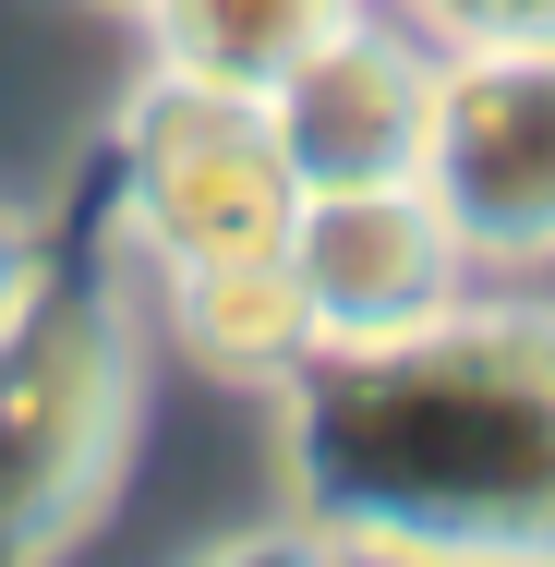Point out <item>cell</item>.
Instances as JSON below:
<instances>
[{"label": "cell", "mask_w": 555, "mask_h": 567, "mask_svg": "<svg viewBox=\"0 0 555 567\" xmlns=\"http://www.w3.org/2000/svg\"><path fill=\"white\" fill-rule=\"evenodd\" d=\"M278 471L315 544L555 556V315H423L278 374Z\"/></svg>", "instance_id": "1"}, {"label": "cell", "mask_w": 555, "mask_h": 567, "mask_svg": "<svg viewBox=\"0 0 555 567\" xmlns=\"http://www.w3.org/2000/svg\"><path fill=\"white\" fill-rule=\"evenodd\" d=\"M145 435L133 315L85 278H24L0 302V567L73 556L110 519Z\"/></svg>", "instance_id": "2"}, {"label": "cell", "mask_w": 555, "mask_h": 567, "mask_svg": "<svg viewBox=\"0 0 555 567\" xmlns=\"http://www.w3.org/2000/svg\"><path fill=\"white\" fill-rule=\"evenodd\" d=\"M121 229L157 254V266H206V254H278L290 229V157L266 110L241 85H206V73H145L121 97Z\"/></svg>", "instance_id": "3"}, {"label": "cell", "mask_w": 555, "mask_h": 567, "mask_svg": "<svg viewBox=\"0 0 555 567\" xmlns=\"http://www.w3.org/2000/svg\"><path fill=\"white\" fill-rule=\"evenodd\" d=\"M423 194L459 266H555V37L435 61Z\"/></svg>", "instance_id": "4"}, {"label": "cell", "mask_w": 555, "mask_h": 567, "mask_svg": "<svg viewBox=\"0 0 555 567\" xmlns=\"http://www.w3.org/2000/svg\"><path fill=\"white\" fill-rule=\"evenodd\" d=\"M278 266H290V290H302L315 350L399 339V327H423V315L459 302V241H446L423 169H411V182H327V194H290Z\"/></svg>", "instance_id": "5"}, {"label": "cell", "mask_w": 555, "mask_h": 567, "mask_svg": "<svg viewBox=\"0 0 555 567\" xmlns=\"http://www.w3.org/2000/svg\"><path fill=\"white\" fill-rule=\"evenodd\" d=\"M254 110H266V133H278V157H290L302 194H327V182H411L423 169V121H435V61L411 37H387V24L350 12Z\"/></svg>", "instance_id": "6"}, {"label": "cell", "mask_w": 555, "mask_h": 567, "mask_svg": "<svg viewBox=\"0 0 555 567\" xmlns=\"http://www.w3.org/2000/svg\"><path fill=\"white\" fill-rule=\"evenodd\" d=\"M157 278H169V327H182V350H194L206 374H229V386H278V374L315 350L302 290H290L278 254H206V266H157Z\"/></svg>", "instance_id": "7"}, {"label": "cell", "mask_w": 555, "mask_h": 567, "mask_svg": "<svg viewBox=\"0 0 555 567\" xmlns=\"http://www.w3.org/2000/svg\"><path fill=\"white\" fill-rule=\"evenodd\" d=\"M145 12V37H157V61L169 73H206V85H241V97H266L315 37H338L362 0H133Z\"/></svg>", "instance_id": "8"}, {"label": "cell", "mask_w": 555, "mask_h": 567, "mask_svg": "<svg viewBox=\"0 0 555 567\" xmlns=\"http://www.w3.org/2000/svg\"><path fill=\"white\" fill-rule=\"evenodd\" d=\"M446 49H507V37H555V0H411Z\"/></svg>", "instance_id": "9"}, {"label": "cell", "mask_w": 555, "mask_h": 567, "mask_svg": "<svg viewBox=\"0 0 555 567\" xmlns=\"http://www.w3.org/2000/svg\"><path fill=\"white\" fill-rule=\"evenodd\" d=\"M24 278H37V229L12 218V206H0V302H12V290H24Z\"/></svg>", "instance_id": "10"}, {"label": "cell", "mask_w": 555, "mask_h": 567, "mask_svg": "<svg viewBox=\"0 0 555 567\" xmlns=\"http://www.w3.org/2000/svg\"><path fill=\"white\" fill-rule=\"evenodd\" d=\"M110 12H133V0H110Z\"/></svg>", "instance_id": "11"}]
</instances>
